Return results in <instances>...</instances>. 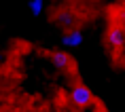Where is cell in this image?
<instances>
[{"instance_id": "obj_1", "label": "cell", "mask_w": 125, "mask_h": 112, "mask_svg": "<svg viewBox=\"0 0 125 112\" xmlns=\"http://www.w3.org/2000/svg\"><path fill=\"white\" fill-rule=\"evenodd\" d=\"M70 99L74 102V106L85 108V106L91 104L93 93H91V89H89V87H85V85H74L72 91H70Z\"/></svg>"}, {"instance_id": "obj_2", "label": "cell", "mask_w": 125, "mask_h": 112, "mask_svg": "<svg viewBox=\"0 0 125 112\" xmlns=\"http://www.w3.org/2000/svg\"><path fill=\"white\" fill-rule=\"evenodd\" d=\"M106 42L112 47V49H121L125 42V30L121 26H110L108 32H106Z\"/></svg>"}, {"instance_id": "obj_3", "label": "cell", "mask_w": 125, "mask_h": 112, "mask_svg": "<svg viewBox=\"0 0 125 112\" xmlns=\"http://www.w3.org/2000/svg\"><path fill=\"white\" fill-rule=\"evenodd\" d=\"M51 59H53V64H55L57 68H68L70 61H72V57H70L68 53H64V51H55L51 55Z\"/></svg>"}, {"instance_id": "obj_4", "label": "cell", "mask_w": 125, "mask_h": 112, "mask_svg": "<svg viewBox=\"0 0 125 112\" xmlns=\"http://www.w3.org/2000/svg\"><path fill=\"white\" fill-rule=\"evenodd\" d=\"M81 42H83V34L81 32H68L64 34V47H79Z\"/></svg>"}, {"instance_id": "obj_5", "label": "cell", "mask_w": 125, "mask_h": 112, "mask_svg": "<svg viewBox=\"0 0 125 112\" xmlns=\"http://www.w3.org/2000/svg\"><path fill=\"white\" fill-rule=\"evenodd\" d=\"M45 13V2L42 0H32L30 2V15H34V17H38V15Z\"/></svg>"}, {"instance_id": "obj_6", "label": "cell", "mask_w": 125, "mask_h": 112, "mask_svg": "<svg viewBox=\"0 0 125 112\" xmlns=\"http://www.w3.org/2000/svg\"><path fill=\"white\" fill-rule=\"evenodd\" d=\"M59 23L66 26V28H74L76 19H74V15H70V13H62V15H59Z\"/></svg>"}, {"instance_id": "obj_7", "label": "cell", "mask_w": 125, "mask_h": 112, "mask_svg": "<svg viewBox=\"0 0 125 112\" xmlns=\"http://www.w3.org/2000/svg\"><path fill=\"white\" fill-rule=\"evenodd\" d=\"M2 59H4V55H2V53H0V64H2Z\"/></svg>"}]
</instances>
